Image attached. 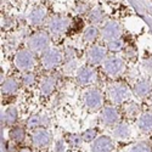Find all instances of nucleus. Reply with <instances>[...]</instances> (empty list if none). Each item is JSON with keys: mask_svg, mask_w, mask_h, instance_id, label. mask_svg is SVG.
<instances>
[{"mask_svg": "<svg viewBox=\"0 0 152 152\" xmlns=\"http://www.w3.org/2000/svg\"><path fill=\"white\" fill-rule=\"evenodd\" d=\"M48 45H49V37L44 33L34 35L29 40V46L35 51H42V50L48 48Z\"/></svg>", "mask_w": 152, "mask_h": 152, "instance_id": "obj_1", "label": "nucleus"}, {"mask_svg": "<svg viewBox=\"0 0 152 152\" xmlns=\"http://www.w3.org/2000/svg\"><path fill=\"white\" fill-rule=\"evenodd\" d=\"M79 141H80V139H79V136H77V135H73V136L69 137V142L73 144L74 146H78V145H79Z\"/></svg>", "mask_w": 152, "mask_h": 152, "instance_id": "obj_28", "label": "nucleus"}, {"mask_svg": "<svg viewBox=\"0 0 152 152\" xmlns=\"http://www.w3.org/2000/svg\"><path fill=\"white\" fill-rule=\"evenodd\" d=\"M55 88V79L54 78H46L42 84V91L44 94H50Z\"/></svg>", "mask_w": 152, "mask_h": 152, "instance_id": "obj_16", "label": "nucleus"}, {"mask_svg": "<svg viewBox=\"0 0 152 152\" xmlns=\"http://www.w3.org/2000/svg\"><path fill=\"white\" fill-rule=\"evenodd\" d=\"M108 48L111 49V50H113V51H117V50H119L121 48H122V43L121 42H110V44H108Z\"/></svg>", "mask_w": 152, "mask_h": 152, "instance_id": "obj_27", "label": "nucleus"}, {"mask_svg": "<svg viewBox=\"0 0 152 152\" xmlns=\"http://www.w3.org/2000/svg\"><path fill=\"white\" fill-rule=\"evenodd\" d=\"M106 56V51L105 49L100 48V46H96V48H93L90 51H89V60L94 63H99L101 62Z\"/></svg>", "mask_w": 152, "mask_h": 152, "instance_id": "obj_8", "label": "nucleus"}, {"mask_svg": "<svg viewBox=\"0 0 152 152\" xmlns=\"http://www.w3.org/2000/svg\"><path fill=\"white\" fill-rule=\"evenodd\" d=\"M3 91L4 93H14L17 89V83L15 79H7L3 84Z\"/></svg>", "mask_w": 152, "mask_h": 152, "instance_id": "obj_17", "label": "nucleus"}, {"mask_svg": "<svg viewBox=\"0 0 152 152\" xmlns=\"http://www.w3.org/2000/svg\"><path fill=\"white\" fill-rule=\"evenodd\" d=\"M101 104V95L97 91H90L86 95V105L91 107V108H96L99 107Z\"/></svg>", "mask_w": 152, "mask_h": 152, "instance_id": "obj_10", "label": "nucleus"}, {"mask_svg": "<svg viewBox=\"0 0 152 152\" xmlns=\"http://www.w3.org/2000/svg\"><path fill=\"white\" fill-rule=\"evenodd\" d=\"M50 140V134L46 130H38L33 134V141L35 145L44 146L49 142Z\"/></svg>", "mask_w": 152, "mask_h": 152, "instance_id": "obj_9", "label": "nucleus"}, {"mask_svg": "<svg viewBox=\"0 0 152 152\" xmlns=\"http://www.w3.org/2000/svg\"><path fill=\"white\" fill-rule=\"evenodd\" d=\"M40 123H42L40 117L34 116V117H31V118H29V121H28V126H29V128H34V126L40 125Z\"/></svg>", "mask_w": 152, "mask_h": 152, "instance_id": "obj_25", "label": "nucleus"}, {"mask_svg": "<svg viewBox=\"0 0 152 152\" xmlns=\"http://www.w3.org/2000/svg\"><path fill=\"white\" fill-rule=\"evenodd\" d=\"M130 152H151V147L145 144V142H141V144H137L135 145Z\"/></svg>", "mask_w": 152, "mask_h": 152, "instance_id": "obj_22", "label": "nucleus"}, {"mask_svg": "<svg viewBox=\"0 0 152 152\" xmlns=\"http://www.w3.org/2000/svg\"><path fill=\"white\" fill-rule=\"evenodd\" d=\"M66 26H67L66 21L62 20V18H54L51 22H50V29H51L53 32H55V33L62 32L66 28Z\"/></svg>", "mask_w": 152, "mask_h": 152, "instance_id": "obj_12", "label": "nucleus"}, {"mask_svg": "<svg viewBox=\"0 0 152 152\" xmlns=\"http://www.w3.org/2000/svg\"><path fill=\"white\" fill-rule=\"evenodd\" d=\"M118 35H119V26L115 22H110L104 28V38L107 40L116 39Z\"/></svg>", "mask_w": 152, "mask_h": 152, "instance_id": "obj_6", "label": "nucleus"}, {"mask_svg": "<svg viewBox=\"0 0 152 152\" xmlns=\"http://www.w3.org/2000/svg\"><path fill=\"white\" fill-rule=\"evenodd\" d=\"M95 135H96V132L94 129H89V130H86L83 134V139H84L85 141H91L95 137Z\"/></svg>", "mask_w": 152, "mask_h": 152, "instance_id": "obj_26", "label": "nucleus"}, {"mask_svg": "<svg viewBox=\"0 0 152 152\" xmlns=\"http://www.w3.org/2000/svg\"><path fill=\"white\" fill-rule=\"evenodd\" d=\"M110 95H111L113 101L121 102V101H123L124 99H126V96H128V89L123 85H116L111 89Z\"/></svg>", "mask_w": 152, "mask_h": 152, "instance_id": "obj_4", "label": "nucleus"}, {"mask_svg": "<svg viewBox=\"0 0 152 152\" xmlns=\"http://www.w3.org/2000/svg\"><path fill=\"white\" fill-rule=\"evenodd\" d=\"M105 68L110 74H117L122 69V61L119 58H110L105 63Z\"/></svg>", "mask_w": 152, "mask_h": 152, "instance_id": "obj_7", "label": "nucleus"}, {"mask_svg": "<svg viewBox=\"0 0 152 152\" xmlns=\"http://www.w3.org/2000/svg\"><path fill=\"white\" fill-rule=\"evenodd\" d=\"M91 78H93V71L90 68H83L78 74V80L82 84L89 83L91 80Z\"/></svg>", "mask_w": 152, "mask_h": 152, "instance_id": "obj_13", "label": "nucleus"}, {"mask_svg": "<svg viewBox=\"0 0 152 152\" xmlns=\"http://www.w3.org/2000/svg\"><path fill=\"white\" fill-rule=\"evenodd\" d=\"M150 91V84L146 82H141L135 86V93L139 96H145Z\"/></svg>", "mask_w": 152, "mask_h": 152, "instance_id": "obj_18", "label": "nucleus"}, {"mask_svg": "<svg viewBox=\"0 0 152 152\" xmlns=\"http://www.w3.org/2000/svg\"><path fill=\"white\" fill-rule=\"evenodd\" d=\"M139 126L142 130H152V115H144L139 121Z\"/></svg>", "mask_w": 152, "mask_h": 152, "instance_id": "obj_14", "label": "nucleus"}, {"mask_svg": "<svg viewBox=\"0 0 152 152\" xmlns=\"http://www.w3.org/2000/svg\"><path fill=\"white\" fill-rule=\"evenodd\" d=\"M97 35V29L94 27H89L84 33V39L85 40H94Z\"/></svg>", "mask_w": 152, "mask_h": 152, "instance_id": "obj_21", "label": "nucleus"}, {"mask_svg": "<svg viewBox=\"0 0 152 152\" xmlns=\"http://www.w3.org/2000/svg\"><path fill=\"white\" fill-rule=\"evenodd\" d=\"M45 15H46V12H45L44 9H42V7H40V9H37V10H34V11L32 12L31 21H32L33 23H39V22H42V21L44 20Z\"/></svg>", "mask_w": 152, "mask_h": 152, "instance_id": "obj_15", "label": "nucleus"}, {"mask_svg": "<svg viewBox=\"0 0 152 152\" xmlns=\"http://www.w3.org/2000/svg\"><path fill=\"white\" fill-rule=\"evenodd\" d=\"M111 150H112V141L107 136H102L99 140H96L93 147L94 152H110Z\"/></svg>", "mask_w": 152, "mask_h": 152, "instance_id": "obj_5", "label": "nucleus"}, {"mask_svg": "<svg viewBox=\"0 0 152 152\" xmlns=\"http://www.w3.org/2000/svg\"><path fill=\"white\" fill-rule=\"evenodd\" d=\"M16 63L22 69H29L33 66V55L29 51H20L16 57Z\"/></svg>", "mask_w": 152, "mask_h": 152, "instance_id": "obj_2", "label": "nucleus"}, {"mask_svg": "<svg viewBox=\"0 0 152 152\" xmlns=\"http://www.w3.org/2000/svg\"><path fill=\"white\" fill-rule=\"evenodd\" d=\"M33 75H27V77L26 78H24V83H26V84H32L33 83Z\"/></svg>", "mask_w": 152, "mask_h": 152, "instance_id": "obj_29", "label": "nucleus"}, {"mask_svg": "<svg viewBox=\"0 0 152 152\" xmlns=\"http://www.w3.org/2000/svg\"><path fill=\"white\" fill-rule=\"evenodd\" d=\"M5 121L9 123V124H11V123H14L15 121H16V117H17V112H16V110L15 108H9L6 112H5Z\"/></svg>", "mask_w": 152, "mask_h": 152, "instance_id": "obj_20", "label": "nucleus"}, {"mask_svg": "<svg viewBox=\"0 0 152 152\" xmlns=\"http://www.w3.org/2000/svg\"><path fill=\"white\" fill-rule=\"evenodd\" d=\"M101 18H102V12H101L99 9H95L91 11V14H90V20L93 22H99Z\"/></svg>", "mask_w": 152, "mask_h": 152, "instance_id": "obj_24", "label": "nucleus"}, {"mask_svg": "<svg viewBox=\"0 0 152 152\" xmlns=\"http://www.w3.org/2000/svg\"><path fill=\"white\" fill-rule=\"evenodd\" d=\"M61 55L57 50H49L43 57V65L46 68H53L60 62Z\"/></svg>", "mask_w": 152, "mask_h": 152, "instance_id": "obj_3", "label": "nucleus"}, {"mask_svg": "<svg viewBox=\"0 0 152 152\" xmlns=\"http://www.w3.org/2000/svg\"><path fill=\"white\" fill-rule=\"evenodd\" d=\"M20 152H31V150H29V148H23V150H21Z\"/></svg>", "mask_w": 152, "mask_h": 152, "instance_id": "obj_30", "label": "nucleus"}, {"mask_svg": "<svg viewBox=\"0 0 152 152\" xmlns=\"http://www.w3.org/2000/svg\"><path fill=\"white\" fill-rule=\"evenodd\" d=\"M116 135L119 136V137H126L129 135V128L126 125H124V124L119 125L118 128L116 129Z\"/></svg>", "mask_w": 152, "mask_h": 152, "instance_id": "obj_23", "label": "nucleus"}, {"mask_svg": "<svg viewBox=\"0 0 152 152\" xmlns=\"http://www.w3.org/2000/svg\"><path fill=\"white\" fill-rule=\"evenodd\" d=\"M102 117H104V121H105L106 123H113V122L117 121L118 113H117V111L113 108V107H107V108L104 110Z\"/></svg>", "mask_w": 152, "mask_h": 152, "instance_id": "obj_11", "label": "nucleus"}, {"mask_svg": "<svg viewBox=\"0 0 152 152\" xmlns=\"http://www.w3.org/2000/svg\"><path fill=\"white\" fill-rule=\"evenodd\" d=\"M10 136L11 139H14L16 141H22L24 139V130L20 128V126H16V128H14L10 132Z\"/></svg>", "mask_w": 152, "mask_h": 152, "instance_id": "obj_19", "label": "nucleus"}]
</instances>
